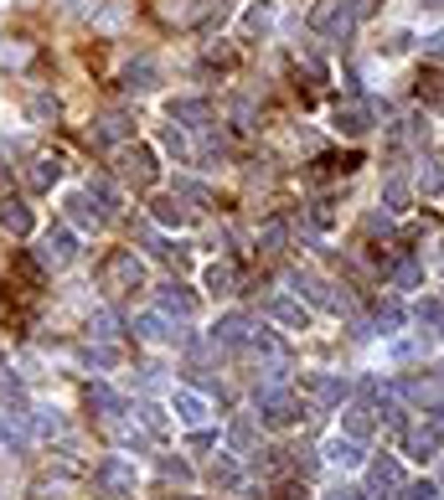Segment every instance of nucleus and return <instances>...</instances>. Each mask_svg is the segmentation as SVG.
I'll return each instance as SVG.
<instances>
[{"mask_svg":"<svg viewBox=\"0 0 444 500\" xmlns=\"http://www.w3.org/2000/svg\"><path fill=\"white\" fill-rule=\"evenodd\" d=\"M372 5H378V0H321V5L310 11V27L321 31V36H347L356 21L372 16Z\"/></svg>","mask_w":444,"mask_h":500,"instance_id":"obj_1","label":"nucleus"},{"mask_svg":"<svg viewBox=\"0 0 444 500\" xmlns=\"http://www.w3.org/2000/svg\"><path fill=\"white\" fill-rule=\"evenodd\" d=\"M145 284V264L129 253V248H114L104 264H98V289L104 295H129V289H140Z\"/></svg>","mask_w":444,"mask_h":500,"instance_id":"obj_2","label":"nucleus"},{"mask_svg":"<svg viewBox=\"0 0 444 500\" xmlns=\"http://www.w3.org/2000/svg\"><path fill=\"white\" fill-rule=\"evenodd\" d=\"M383 114V104H372V98H347V104H336V129L347 135V140H362L367 129H372V119Z\"/></svg>","mask_w":444,"mask_h":500,"instance_id":"obj_3","label":"nucleus"},{"mask_svg":"<svg viewBox=\"0 0 444 500\" xmlns=\"http://www.w3.org/2000/svg\"><path fill=\"white\" fill-rule=\"evenodd\" d=\"M259 423H269V428H295L300 403L284 392V387H269V392H259Z\"/></svg>","mask_w":444,"mask_h":500,"instance_id":"obj_4","label":"nucleus"},{"mask_svg":"<svg viewBox=\"0 0 444 500\" xmlns=\"http://www.w3.org/2000/svg\"><path fill=\"white\" fill-rule=\"evenodd\" d=\"M42 268H67L73 258H78V237L67 233V227H47L42 233Z\"/></svg>","mask_w":444,"mask_h":500,"instance_id":"obj_5","label":"nucleus"},{"mask_svg":"<svg viewBox=\"0 0 444 500\" xmlns=\"http://www.w3.org/2000/svg\"><path fill=\"white\" fill-rule=\"evenodd\" d=\"M393 490H403V470H398V459H372V465H367V496L372 500H393Z\"/></svg>","mask_w":444,"mask_h":500,"instance_id":"obj_6","label":"nucleus"},{"mask_svg":"<svg viewBox=\"0 0 444 500\" xmlns=\"http://www.w3.org/2000/svg\"><path fill=\"white\" fill-rule=\"evenodd\" d=\"M119 176L135 181V186H155V155H150L145 145L119 150Z\"/></svg>","mask_w":444,"mask_h":500,"instance_id":"obj_7","label":"nucleus"},{"mask_svg":"<svg viewBox=\"0 0 444 500\" xmlns=\"http://www.w3.org/2000/svg\"><path fill=\"white\" fill-rule=\"evenodd\" d=\"M93 480H98V485H104V490H109L114 500L135 496V470H129L124 459H104V465L93 470Z\"/></svg>","mask_w":444,"mask_h":500,"instance_id":"obj_8","label":"nucleus"},{"mask_svg":"<svg viewBox=\"0 0 444 500\" xmlns=\"http://www.w3.org/2000/svg\"><path fill=\"white\" fill-rule=\"evenodd\" d=\"M171 408H176V418L186 423V428H202L207 412H212V403L202 397V392H191V387H176V392H171Z\"/></svg>","mask_w":444,"mask_h":500,"instance_id":"obj_9","label":"nucleus"},{"mask_svg":"<svg viewBox=\"0 0 444 500\" xmlns=\"http://www.w3.org/2000/svg\"><path fill=\"white\" fill-rule=\"evenodd\" d=\"M295 284H300V289H305V295H310V299H315L321 310H336V315H341V310L352 304V299L341 295L336 284H326V279H315V273H295Z\"/></svg>","mask_w":444,"mask_h":500,"instance_id":"obj_10","label":"nucleus"},{"mask_svg":"<svg viewBox=\"0 0 444 500\" xmlns=\"http://www.w3.org/2000/svg\"><path fill=\"white\" fill-rule=\"evenodd\" d=\"M212 5L222 11V0H160V16H166V21H176V27H186V21L207 16Z\"/></svg>","mask_w":444,"mask_h":500,"instance_id":"obj_11","label":"nucleus"},{"mask_svg":"<svg viewBox=\"0 0 444 500\" xmlns=\"http://www.w3.org/2000/svg\"><path fill=\"white\" fill-rule=\"evenodd\" d=\"M269 315L284 325V330H305V325H310V310H305L300 299H290V295H274V299H269Z\"/></svg>","mask_w":444,"mask_h":500,"instance_id":"obj_12","label":"nucleus"},{"mask_svg":"<svg viewBox=\"0 0 444 500\" xmlns=\"http://www.w3.org/2000/svg\"><path fill=\"white\" fill-rule=\"evenodd\" d=\"M67 222H73V227H83V233H93V227L104 222V212H93L89 191H73V196H67Z\"/></svg>","mask_w":444,"mask_h":500,"instance_id":"obj_13","label":"nucleus"},{"mask_svg":"<svg viewBox=\"0 0 444 500\" xmlns=\"http://www.w3.org/2000/svg\"><path fill=\"white\" fill-rule=\"evenodd\" d=\"M0 227L11 237H27L31 233V206L16 202V196H5V202H0Z\"/></svg>","mask_w":444,"mask_h":500,"instance_id":"obj_14","label":"nucleus"},{"mask_svg":"<svg viewBox=\"0 0 444 500\" xmlns=\"http://www.w3.org/2000/svg\"><path fill=\"white\" fill-rule=\"evenodd\" d=\"M135 335L150 341V346H171V341H181V330H171L160 315H140V320H135Z\"/></svg>","mask_w":444,"mask_h":500,"instance_id":"obj_15","label":"nucleus"},{"mask_svg":"<svg viewBox=\"0 0 444 500\" xmlns=\"http://www.w3.org/2000/svg\"><path fill=\"white\" fill-rule=\"evenodd\" d=\"M253 330H259V325L248 320V315H228V320L217 325V341H222V346H248Z\"/></svg>","mask_w":444,"mask_h":500,"instance_id":"obj_16","label":"nucleus"},{"mask_svg":"<svg viewBox=\"0 0 444 500\" xmlns=\"http://www.w3.org/2000/svg\"><path fill=\"white\" fill-rule=\"evenodd\" d=\"M160 310L176 315V320H191V315H197V299L186 295L181 284H166V289H160Z\"/></svg>","mask_w":444,"mask_h":500,"instance_id":"obj_17","label":"nucleus"},{"mask_svg":"<svg viewBox=\"0 0 444 500\" xmlns=\"http://www.w3.org/2000/svg\"><path fill=\"white\" fill-rule=\"evenodd\" d=\"M58 181H62V165H58V160H47V155L27 165V186H31V191H52Z\"/></svg>","mask_w":444,"mask_h":500,"instance_id":"obj_18","label":"nucleus"},{"mask_svg":"<svg viewBox=\"0 0 444 500\" xmlns=\"http://www.w3.org/2000/svg\"><path fill=\"white\" fill-rule=\"evenodd\" d=\"M124 135H129V119H124V114H104V119H98V124L89 129L93 145H109V140H124Z\"/></svg>","mask_w":444,"mask_h":500,"instance_id":"obj_19","label":"nucleus"},{"mask_svg":"<svg viewBox=\"0 0 444 500\" xmlns=\"http://www.w3.org/2000/svg\"><path fill=\"white\" fill-rule=\"evenodd\" d=\"M155 212V222H166V227H181V222H191V212L181 206V196H160V202H150Z\"/></svg>","mask_w":444,"mask_h":500,"instance_id":"obj_20","label":"nucleus"},{"mask_svg":"<svg viewBox=\"0 0 444 500\" xmlns=\"http://www.w3.org/2000/svg\"><path fill=\"white\" fill-rule=\"evenodd\" d=\"M124 88H129V93H145V88H155V62H150V58L129 62V73H124Z\"/></svg>","mask_w":444,"mask_h":500,"instance_id":"obj_21","label":"nucleus"},{"mask_svg":"<svg viewBox=\"0 0 444 500\" xmlns=\"http://www.w3.org/2000/svg\"><path fill=\"white\" fill-rule=\"evenodd\" d=\"M326 459H331V465H347V470H352V465H362V443H356V439H331L326 443Z\"/></svg>","mask_w":444,"mask_h":500,"instance_id":"obj_22","label":"nucleus"},{"mask_svg":"<svg viewBox=\"0 0 444 500\" xmlns=\"http://www.w3.org/2000/svg\"><path fill=\"white\" fill-rule=\"evenodd\" d=\"M310 387H315V397H321V403H347V392H352L341 377H310Z\"/></svg>","mask_w":444,"mask_h":500,"instance_id":"obj_23","label":"nucleus"},{"mask_svg":"<svg viewBox=\"0 0 444 500\" xmlns=\"http://www.w3.org/2000/svg\"><path fill=\"white\" fill-rule=\"evenodd\" d=\"M171 119H186V124H207V104H202V98H176V104H171Z\"/></svg>","mask_w":444,"mask_h":500,"instance_id":"obj_24","label":"nucleus"},{"mask_svg":"<svg viewBox=\"0 0 444 500\" xmlns=\"http://www.w3.org/2000/svg\"><path fill=\"white\" fill-rule=\"evenodd\" d=\"M89 196H93L98 206H104V217H114V212H119V191H114V181H104V176H98V181L89 186Z\"/></svg>","mask_w":444,"mask_h":500,"instance_id":"obj_25","label":"nucleus"},{"mask_svg":"<svg viewBox=\"0 0 444 500\" xmlns=\"http://www.w3.org/2000/svg\"><path fill=\"white\" fill-rule=\"evenodd\" d=\"M393 284H398V289H418V284H424V264H418V258H403V264L393 268Z\"/></svg>","mask_w":444,"mask_h":500,"instance_id":"obj_26","label":"nucleus"},{"mask_svg":"<svg viewBox=\"0 0 444 500\" xmlns=\"http://www.w3.org/2000/svg\"><path fill=\"white\" fill-rule=\"evenodd\" d=\"M341 423H347V439H367V434H372V412L367 408H347V418H341Z\"/></svg>","mask_w":444,"mask_h":500,"instance_id":"obj_27","label":"nucleus"},{"mask_svg":"<svg viewBox=\"0 0 444 500\" xmlns=\"http://www.w3.org/2000/svg\"><path fill=\"white\" fill-rule=\"evenodd\" d=\"M418 98H429V104H444V73H440V67L418 73Z\"/></svg>","mask_w":444,"mask_h":500,"instance_id":"obj_28","label":"nucleus"},{"mask_svg":"<svg viewBox=\"0 0 444 500\" xmlns=\"http://www.w3.org/2000/svg\"><path fill=\"white\" fill-rule=\"evenodd\" d=\"M398 325H403V304H398V299H383V304H378V330H383V335H398Z\"/></svg>","mask_w":444,"mask_h":500,"instance_id":"obj_29","label":"nucleus"},{"mask_svg":"<svg viewBox=\"0 0 444 500\" xmlns=\"http://www.w3.org/2000/svg\"><path fill=\"white\" fill-rule=\"evenodd\" d=\"M89 403H93V408H104V418H109V412H124V397H119V392H109L104 382L89 387Z\"/></svg>","mask_w":444,"mask_h":500,"instance_id":"obj_30","label":"nucleus"},{"mask_svg":"<svg viewBox=\"0 0 444 500\" xmlns=\"http://www.w3.org/2000/svg\"><path fill=\"white\" fill-rule=\"evenodd\" d=\"M233 279H238L233 264H212L207 268V289H212V295H233Z\"/></svg>","mask_w":444,"mask_h":500,"instance_id":"obj_31","label":"nucleus"},{"mask_svg":"<svg viewBox=\"0 0 444 500\" xmlns=\"http://www.w3.org/2000/svg\"><path fill=\"white\" fill-rule=\"evenodd\" d=\"M403 443H409V454H414V459H434V449H440V439H434V434H418V428Z\"/></svg>","mask_w":444,"mask_h":500,"instance_id":"obj_32","label":"nucleus"},{"mask_svg":"<svg viewBox=\"0 0 444 500\" xmlns=\"http://www.w3.org/2000/svg\"><path fill=\"white\" fill-rule=\"evenodd\" d=\"M383 202H387V212H403V206H409V186L393 176V181L383 186Z\"/></svg>","mask_w":444,"mask_h":500,"instance_id":"obj_33","label":"nucleus"},{"mask_svg":"<svg viewBox=\"0 0 444 500\" xmlns=\"http://www.w3.org/2000/svg\"><path fill=\"white\" fill-rule=\"evenodd\" d=\"M403 124H409V129H403V140H409V145H429V119H403Z\"/></svg>","mask_w":444,"mask_h":500,"instance_id":"obj_34","label":"nucleus"},{"mask_svg":"<svg viewBox=\"0 0 444 500\" xmlns=\"http://www.w3.org/2000/svg\"><path fill=\"white\" fill-rule=\"evenodd\" d=\"M310 227H321V233H331V227H336V212H331V202H315V206H310Z\"/></svg>","mask_w":444,"mask_h":500,"instance_id":"obj_35","label":"nucleus"},{"mask_svg":"<svg viewBox=\"0 0 444 500\" xmlns=\"http://www.w3.org/2000/svg\"><path fill=\"white\" fill-rule=\"evenodd\" d=\"M31 428H36L42 439H52V434H62V418H58V412H36V418H31Z\"/></svg>","mask_w":444,"mask_h":500,"instance_id":"obj_36","label":"nucleus"},{"mask_svg":"<svg viewBox=\"0 0 444 500\" xmlns=\"http://www.w3.org/2000/svg\"><path fill=\"white\" fill-rule=\"evenodd\" d=\"M31 119H58V98H47V93H31Z\"/></svg>","mask_w":444,"mask_h":500,"instance_id":"obj_37","label":"nucleus"},{"mask_svg":"<svg viewBox=\"0 0 444 500\" xmlns=\"http://www.w3.org/2000/svg\"><path fill=\"white\" fill-rule=\"evenodd\" d=\"M253 443V418H238L233 423V449H248Z\"/></svg>","mask_w":444,"mask_h":500,"instance_id":"obj_38","label":"nucleus"},{"mask_svg":"<svg viewBox=\"0 0 444 500\" xmlns=\"http://www.w3.org/2000/svg\"><path fill=\"white\" fill-rule=\"evenodd\" d=\"M212 480L233 490V485H238V465H228V459H217V465H212Z\"/></svg>","mask_w":444,"mask_h":500,"instance_id":"obj_39","label":"nucleus"},{"mask_svg":"<svg viewBox=\"0 0 444 500\" xmlns=\"http://www.w3.org/2000/svg\"><path fill=\"white\" fill-rule=\"evenodd\" d=\"M418 186H424V191H440L444 186V160H429V176H418Z\"/></svg>","mask_w":444,"mask_h":500,"instance_id":"obj_40","label":"nucleus"},{"mask_svg":"<svg viewBox=\"0 0 444 500\" xmlns=\"http://www.w3.org/2000/svg\"><path fill=\"white\" fill-rule=\"evenodd\" d=\"M160 145L171 150V155H186V135H181V129H166V135H160Z\"/></svg>","mask_w":444,"mask_h":500,"instance_id":"obj_41","label":"nucleus"},{"mask_svg":"<svg viewBox=\"0 0 444 500\" xmlns=\"http://www.w3.org/2000/svg\"><path fill=\"white\" fill-rule=\"evenodd\" d=\"M248 31H269V5H253L248 11Z\"/></svg>","mask_w":444,"mask_h":500,"instance_id":"obj_42","label":"nucleus"},{"mask_svg":"<svg viewBox=\"0 0 444 500\" xmlns=\"http://www.w3.org/2000/svg\"><path fill=\"white\" fill-rule=\"evenodd\" d=\"M140 412H145V428H150V434H160V428H166V412H160V408H140Z\"/></svg>","mask_w":444,"mask_h":500,"instance_id":"obj_43","label":"nucleus"},{"mask_svg":"<svg viewBox=\"0 0 444 500\" xmlns=\"http://www.w3.org/2000/svg\"><path fill=\"white\" fill-rule=\"evenodd\" d=\"M93 361H98V366H114L119 351H114V346H98V351H93Z\"/></svg>","mask_w":444,"mask_h":500,"instance_id":"obj_44","label":"nucleus"},{"mask_svg":"<svg viewBox=\"0 0 444 500\" xmlns=\"http://www.w3.org/2000/svg\"><path fill=\"white\" fill-rule=\"evenodd\" d=\"M440 315H444V310H440V304H434V299H429V304H418V320H429V325H434V320H440Z\"/></svg>","mask_w":444,"mask_h":500,"instance_id":"obj_45","label":"nucleus"},{"mask_svg":"<svg viewBox=\"0 0 444 500\" xmlns=\"http://www.w3.org/2000/svg\"><path fill=\"white\" fill-rule=\"evenodd\" d=\"M429 58L444 62V31H434V36H429Z\"/></svg>","mask_w":444,"mask_h":500,"instance_id":"obj_46","label":"nucleus"},{"mask_svg":"<svg viewBox=\"0 0 444 500\" xmlns=\"http://www.w3.org/2000/svg\"><path fill=\"white\" fill-rule=\"evenodd\" d=\"M434 496H440L434 485H414V490H409V500H434Z\"/></svg>","mask_w":444,"mask_h":500,"instance_id":"obj_47","label":"nucleus"},{"mask_svg":"<svg viewBox=\"0 0 444 500\" xmlns=\"http://www.w3.org/2000/svg\"><path fill=\"white\" fill-rule=\"evenodd\" d=\"M362 490H336V496H326V500H356Z\"/></svg>","mask_w":444,"mask_h":500,"instance_id":"obj_48","label":"nucleus"},{"mask_svg":"<svg viewBox=\"0 0 444 500\" xmlns=\"http://www.w3.org/2000/svg\"><path fill=\"white\" fill-rule=\"evenodd\" d=\"M440 439H444V428H440Z\"/></svg>","mask_w":444,"mask_h":500,"instance_id":"obj_49","label":"nucleus"},{"mask_svg":"<svg viewBox=\"0 0 444 500\" xmlns=\"http://www.w3.org/2000/svg\"><path fill=\"white\" fill-rule=\"evenodd\" d=\"M440 480H444V474H440Z\"/></svg>","mask_w":444,"mask_h":500,"instance_id":"obj_50","label":"nucleus"}]
</instances>
